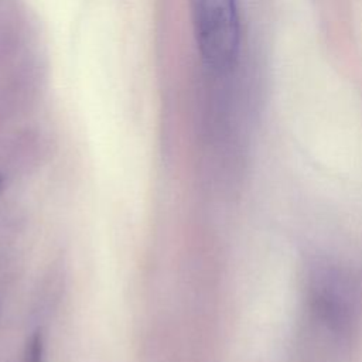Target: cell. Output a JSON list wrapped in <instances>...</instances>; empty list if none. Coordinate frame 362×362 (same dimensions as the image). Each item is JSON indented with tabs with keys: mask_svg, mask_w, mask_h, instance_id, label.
Returning a JSON list of instances; mask_svg holds the SVG:
<instances>
[{
	"mask_svg": "<svg viewBox=\"0 0 362 362\" xmlns=\"http://www.w3.org/2000/svg\"><path fill=\"white\" fill-rule=\"evenodd\" d=\"M362 304L358 276L339 264L317 266L308 283L307 308L313 325L335 345H344L354 335Z\"/></svg>",
	"mask_w": 362,
	"mask_h": 362,
	"instance_id": "1",
	"label": "cell"
},
{
	"mask_svg": "<svg viewBox=\"0 0 362 362\" xmlns=\"http://www.w3.org/2000/svg\"><path fill=\"white\" fill-rule=\"evenodd\" d=\"M191 14L205 64L216 72L230 69L240 48L238 0H191Z\"/></svg>",
	"mask_w": 362,
	"mask_h": 362,
	"instance_id": "2",
	"label": "cell"
}]
</instances>
